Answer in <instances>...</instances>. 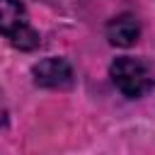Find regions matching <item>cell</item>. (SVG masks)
<instances>
[{"mask_svg":"<svg viewBox=\"0 0 155 155\" xmlns=\"http://www.w3.org/2000/svg\"><path fill=\"white\" fill-rule=\"evenodd\" d=\"M34 82L39 87H48V90H68L73 87L75 78H73V68L65 58H44L31 68Z\"/></svg>","mask_w":155,"mask_h":155,"instance_id":"3957f363","label":"cell"},{"mask_svg":"<svg viewBox=\"0 0 155 155\" xmlns=\"http://www.w3.org/2000/svg\"><path fill=\"white\" fill-rule=\"evenodd\" d=\"M109 75H111V82L119 87V92L128 99H140L155 90V75L150 65L131 56L116 58L109 65Z\"/></svg>","mask_w":155,"mask_h":155,"instance_id":"6da1fadb","label":"cell"},{"mask_svg":"<svg viewBox=\"0 0 155 155\" xmlns=\"http://www.w3.org/2000/svg\"><path fill=\"white\" fill-rule=\"evenodd\" d=\"M0 34L19 51H31L41 44L39 31L29 24L27 10L19 0H0Z\"/></svg>","mask_w":155,"mask_h":155,"instance_id":"7a4b0ae2","label":"cell"},{"mask_svg":"<svg viewBox=\"0 0 155 155\" xmlns=\"http://www.w3.org/2000/svg\"><path fill=\"white\" fill-rule=\"evenodd\" d=\"M138 36H140V24L133 15H119L107 24V39L111 46L128 48L138 41Z\"/></svg>","mask_w":155,"mask_h":155,"instance_id":"277c9868","label":"cell"}]
</instances>
